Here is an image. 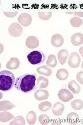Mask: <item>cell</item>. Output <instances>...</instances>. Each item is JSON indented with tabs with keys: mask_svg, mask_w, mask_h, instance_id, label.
<instances>
[{
	"mask_svg": "<svg viewBox=\"0 0 83 125\" xmlns=\"http://www.w3.org/2000/svg\"><path fill=\"white\" fill-rule=\"evenodd\" d=\"M36 77L33 75L27 74L19 77L16 80L15 88L18 90L28 93L35 89Z\"/></svg>",
	"mask_w": 83,
	"mask_h": 125,
	"instance_id": "6da1fadb",
	"label": "cell"
},
{
	"mask_svg": "<svg viewBox=\"0 0 83 125\" xmlns=\"http://www.w3.org/2000/svg\"><path fill=\"white\" fill-rule=\"evenodd\" d=\"M15 84L14 73L7 70H3L0 73V90L2 91H9L11 90Z\"/></svg>",
	"mask_w": 83,
	"mask_h": 125,
	"instance_id": "7a4b0ae2",
	"label": "cell"
},
{
	"mask_svg": "<svg viewBox=\"0 0 83 125\" xmlns=\"http://www.w3.org/2000/svg\"><path fill=\"white\" fill-rule=\"evenodd\" d=\"M27 58L31 64L39 65L44 62L46 57L41 51H34L28 55Z\"/></svg>",
	"mask_w": 83,
	"mask_h": 125,
	"instance_id": "3957f363",
	"label": "cell"
},
{
	"mask_svg": "<svg viewBox=\"0 0 83 125\" xmlns=\"http://www.w3.org/2000/svg\"><path fill=\"white\" fill-rule=\"evenodd\" d=\"M9 32L11 36L19 37L23 33V28L21 25L17 22H13L9 26Z\"/></svg>",
	"mask_w": 83,
	"mask_h": 125,
	"instance_id": "277c9868",
	"label": "cell"
},
{
	"mask_svg": "<svg viewBox=\"0 0 83 125\" xmlns=\"http://www.w3.org/2000/svg\"><path fill=\"white\" fill-rule=\"evenodd\" d=\"M81 62V58L77 53H72L69 57L68 64L70 67L73 68H77L79 67Z\"/></svg>",
	"mask_w": 83,
	"mask_h": 125,
	"instance_id": "5b68a950",
	"label": "cell"
},
{
	"mask_svg": "<svg viewBox=\"0 0 83 125\" xmlns=\"http://www.w3.org/2000/svg\"><path fill=\"white\" fill-rule=\"evenodd\" d=\"M58 96L59 99L64 102H68L74 97L73 94L66 89H62L59 91Z\"/></svg>",
	"mask_w": 83,
	"mask_h": 125,
	"instance_id": "8992f818",
	"label": "cell"
},
{
	"mask_svg": "<svg viewBox=\"0 0 83 125\" xmlns=\"http://www.w3.org/2000/svg\"><path fill=\"white\" fill-rule=\"evenodd\" d=\"M18 21L22 26L28 27L31 25L32 19L29 14L22 13L19 16Z\"/></svg>",
	"mask_w": 83,
	"mask_h": 125,
	"instance_id": "52a82bcc",
	"label": "cell"
},
{
	"mask_svg": "<svg viewBox=\"0 0 83 125\" xmlns=\"http://www.w3.org/2000/svg\"><path fill=\"white\" fill-rule=\"evenodd\" d=\"M51 43L53 44V45L56 47V48L60 47L64 43V37L60 34H55L51 37Z\"/></svg>",
	"mask_w": 83,
	"mask_h": 125,
	"instance_id": "ba28073f",
	"label": "cell"
},
{
	"mask_svg": "<svg viewBox=\"0 0 83 125\" xmlns=\"http://www.w3.org/2000/svg\"><path fill=\"white\" fill-rule=\"evenodd\" d=\"M26 44L29 49H35L39 45V40L36 37L29 36L26 39Z\"/></svg>",
	"mask_w": 83,
	"mask_h": 125,
	"instance_id": "9c48e42d",
	"label": "cell"
},
{
	"mask_svg": "<svg viewBox=\"0 0 83 125\" xmlns=\"http://www.w3.org/2000/svg\"><path fill=\"white\" fill-rule=\"evenodd\" d=\"M71 41L75 46L81 45L83 43V34L79 32L74 33L71 37Z\"/></svg>",
	"mask_w": 83,
	"mask_h": 125,
	"instance_id": "30bf717a",
	"label": "cell"
},
{
	"mask_svg": "<svg viewBox=\"0 0 83 125\" xmlns=\"http://www.w3.org/2000/svg\"><path fill=\"white\" fill-rule=\"evenodd\" d=\"M34 97L38 101L45 100L48 98L49 92L45 90H37L34 93Z\"/></svg>",
	"mask_w": 83,
	"mask_h": 125,
	"instance_id": "8fae6325",
	"label": "cell"
},
{
	"mask_svg": "<svg viewBox=\"0 0 83 125\" xmlns=\"http://www.w3.org/2000/svg\"><path fill=\"white\" fill-rule=\"evenodd\" d=\"M65 110L64 105L60 102H57L55 103L52 108L53 114L55 116H60L62 114Z\"/></svg>",
	"mask_w": 83,
	"mask_h": 125,
	"instance_id": "7c38bea8",
	"label": "cell"
},
{
	"mask_svg": "<svg viewBox=\"0 0 83 125\" xmlns=\"http://www.w3.org/2000/svg\"><path fill=\"white\" fill-rule=\"evenodd\" d=\"M20 64V62L18 58L13 57L10 58V60L7 62L6 68L10 70L16 69L19 67Z\"/></svg>",
	"mask_w": 83,
	"mask_h": 125,
	"instance_id": "4fadbf2b",
	"label": "cell"
},
{
	"mask_svg": "<svg viewBox=\"0 0 83 125\" xmlns=\"http://www.w3.org/2000/svg\"><path fill=\"white\" fill-rule=\"evenodd\" d=\"M57 56L60 64L62 65H64L69 56L68 51L65 49L61 50L58 52Z\"/></svg>",
	"mask_w": 83,
	"mask_h": 125,
	"instance_id": "5bb4252c",
	"label": "cell"
},
{
	"mask_svg": "<svg viewBox=\"0 0 83 125\" xmlns=\"http://www.w3.org/2000/svg\"><path fill=\"white\" fill-rule=\"evenodd\" d=\"M68 88L71 92L74 94H78L81 91V87L75 80H72L69 82Z\"/></svg>",
	"mask_w": 83,
	"mask_h": 125,
	"instance_id": "9a60e30c",
	"label": "cell"
},
{
	"mask_svg": "<svg viewBox=\"0 0 83 125\" xmlns=\"http://www.w3.org/2000/svg\"><path fill=\"white\" fill-rule=\"evenodd\" d=\"M37 71L40 75H44L46 77L50 76L51 73H52V71H51L50 68L45 65H43L40 66V67H38L37 69Z\"/></svg>",
	"mask_w": 83,
	"mask_h": 125,
	"instance_id": "2e32d148",
	"label": "cell"
},
{
	"mask_svg": "<svg viewBox=\"0 0 83 125\" xmlns=\"http://www.w3.org/2000/svg\"><path fill=\"white\" fill-rule=\"evenodd\" d=\"M15 107V105L8 101H2L0 102V111H6Z\"/></svg>",
	"mask_w": 83,
	"mask_h": 125,
	"instance_id": "e0dca14e",
	"label": "cell"
},
{
	"mask_svg": "<svg viewBox=\"0 0 83 125\" xmlns=\"http://www.w3.org/2000/svg\"><path fill=\"white\" fill-rule=\"evenodd\" d=\"M13 118H15V117L13 114L9 112L4 111L0 113V121L2 123L7 122Z\"/></svg>",
	"mask_w": 83,
	"mask_h": 125,
	"instance_id": "ac0fdd59",
	"label": "cell"
},
{
	"mask_svg": "<svg viewBox=\"0 0 83 125\" xmlns=\"http://www.w3.org/2000/svg\"><path fill=\"white\" fill-rule=\"evenodd\" d=\"M56 77L59 80L64 81L68 78L69 72L65 69H60L57 72Z\"/></svg>",
	"mask_w": 83,
	"mask_h": 125,
	"instance_id": "d6986e66",
	"label": "cell"
},
{
	"mask_svg": "<svg viewBox=\"0 0 83 125\" xmlns=\"http://www.w3.org/2000/svg\"><path fill=\"white\" fill-rule=\"evenodd\" d=\"M37 84L39 88L44 89L48 85L49 80L44 77L39 76L37 80Z\"/></svg>",
	"mask_w": 83,
	"mask_h": 125,
	"instance_id": "ffe728a7",
	"label": "cell"
},
{
	"mask_svg": "<svg viewBox=\"0 0 83 125\" xmlns=\"http://www.w3.org/2000/svg\"><path fill=\"white\" fill-rule=\"evenodd\" d=\"M79 120V116L74 112L70 113L67 116V120L72 125H76Z\"/></svg>",
	"mask_w": 83,
	"mask_h": 125,
	"instance_id": "44dd1931",
	"label": "cell"
},
{
	"mask_svg": "<svg viewBox=\"0 0 83 125\" xmlns=\"http://www.w3.org/2000/svg\"><path fill=\"white\" fill-rule=\"evenodd\" d=\"M47 65L50 67H55L57 65V60L56 57L53 54H50L48 56L47 60L46 61Z\"/></svg>",
	"mask_w": 83,
	"mask_h": 125,
	"instance_id": "7402d4cb",
	"label": "cell"
},
{
	"mask_svg": "<svg viewBox=\"0 0 83 125\" xmlns=\"http://www.w3.org/2000/svg\"><path fill=\"white\" fill-rule=\"evenodd\" d=\"M27 120L29 125H33L36 122L37 114L34 111H30L27 114Z\"/></svg>",
	"mask_w": 83,
	"mask_h": 125,
	"instance_id": "603a6c76",
	"label": "cell"
},
{
	"mask_svg": "<svg viewBox=\"0 0 83 125\" xmlns=\"http://www.w3.org/2000/svg\"><path fill=\"white\" fill-rule=\"evenodd\" d=\"M51 106H52V104L49 102L45 101L39 104L38 108L42 112H45L50 110L51 108Z\"/></svg>",
	"mask_w": 83,
	"mask_h": 125,
	"instance_id": "cb8c5ba5",
	"label": "cell"
},
{
	"mask_svg": "<svg viewBox=\"0 0 83 125\" xmlns=\"http://www.w3.org/2000/svg\"><path fill=\"white\" fill-rule=\"evenodd\" d=\"M71 106L75 110H81L83 108V102L80 99H76L71 102Z\"/></svg>",
	"mask_w": 83,
	"mask_h": 125,
	"instance_id": "d4e9b609",
	"label": "cell"
},
{
	"mask_svg": "<svg viewBox=\"0 0 83 125\" xmlns=\"http://www.w3.org/2000/svg\"><path fill=\"white\" fill-rule=\"evenodd\" d=\"M70 21L72 26L73 27H75V28L80 27L83 23V21L82 19L77 17H75L71 18Z\"/></svg>",
	"mask_w": 83,
	"mask_h": 125,
	"instance_id": "484cf974",
	"label": "cell"
},
{
	"mask_svg": "<svg viewBox=\"0 0 83 125\" xmlns=\"http://www.w3.org/2000/svg\"><path fill=\"white\" fill-rule=\"evenodd\" d=\"M26 122L25 118L22 116H18L10 123V125H25Z\"/></svg>",
	"mask_w": 83,
	"mask_h": 125,
	"instance_id": "4316f807",
	"label": "cell"
},
{
	"mask_svg": "<svg viewBox=\"0 0 83 125\" xmlns=\"http://www.w3.org/2000/svg\"><path fill=\"white\" fill-rule=\"evenodd\" d=\"M51 16L52 13L51 11H39L38 12V17L43 21H47L49 19Z\"/></svg>",
	"mask_w": 83,
	"mask_h": 125,
	"instance_id": "83f0119b",
	"label": "cell"
},
{
	"mask_svg": "<svg viewBox=\"0 0 83 125\" xmlns=\"http://www.w3.org/2000/svg\"><path fill=\"white\" fill-rule=\"evenodd\" d=\"M38 120L41 124L43 125H47L49 123L50 118L48 116L43 114L39 116Z\"/></svg>",
	"mask_w": 83,
	"mask_h": 125,
	"instance_id": "f1b7e54d",
	"label": "cell"
},
{
	"mask_svg": "<svg viewBox=\"0 0 83 125\" xmlns=\"http://www.w3.org/2000/svg\"><path fill=\"white\" fill-rule=\"evenodd\" d=\"M4 14L6 17L9 18H14L18 14L17 11H13V12H7V11H4Z\"/></svg>",
	"mask_w": 83,
	"mask_h": 125,
	"instance_id": "f546056e",
	"label": "cell"
},
{
	"mask_svg": "<svg viewBox=\"0 0 83 125\" xmlns=\"http://www.w3.org/2000/svg\"><path fill=\"white\" fill-rule=\"evenodd\" d=\"M76 79L81 84H83V72H80L77 73Z\"/></svg>",
	"mask_w": 83,
	"mask_h": 125,
	"instance_id": "4dcf8cb0",
	"label": "cell"
},
{
	"mask_svg": "<svg viewBox=\"0 0 83 125\" xmlns=\"http://www.w3.org/2000/svg\"><path fill=\"white\" fill-rule=\"evenodd\" d=\"M75 16L79 17H83V11H75L74 13Z\"/></svg>",
	"mask_w": 83,
	"mask_h": 125,
	"instance_id": "1f68e13d",
	"label": "cell"
},
{
	"mask_svg": "<svg viewBox=\"0 0 83 125\" xmlns=\"http://www.w3.org/2000/svg\"><path fill=\"white\" fill-rule=\"evenodd\" d=\"M79 51H80V53L81 54L82 56L83 57V46L81 47L80 50H79Z\"/></svg>",
	"mask_w": 83,
	"mask_h": 125,
	"instance_id": "d6a6232c",
	"label": "cell"
},
{
	"mask_svg": "<svg viewBox=\"0 0 83 125\" xmlns=\"http://www.w3.org/2000/svg\"><path fill=\"white\" fill-rule=\"evenodd\" d=\"M52 124V125H55V124H60V123H52V124Z\"/></svg>",
	"mask_w": 83,
	"mask_h": 125,
	"instance_id": "836d02e7",
	"label": "cell"
},
{
	"mask_svg": "<svg viewBox=\"0 0 83 125\" xmlns=\"http://www.w3.org/2000/svg\"><path fill=\"white\" fill-rule=\"evenodd\" d=\"M82 68L83 69V62H82Z\"/></svg>",
	"mask_w": 83,
	"mask_h": 125,
	"instance_id": "e575fe53",
	"label": "cell"
}]
</instances>
